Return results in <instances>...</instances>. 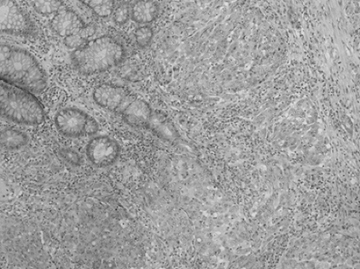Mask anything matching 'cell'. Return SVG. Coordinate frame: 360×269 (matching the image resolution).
I'll list each match as a JSON object with an SVG mask.
<instances>
[{
	"label": "cell",
	"mask_w": 360,
	"mask_h": 269,
	"mask_svg": "<svg viewBox=\"0 0 360 269\" xmlns=\"http://www.w3.org/2000/svg\"><path fill=\"white\" fill-rule=\"evenodd\" d=\"M0 48L1 81L33 94L43 93L47 87V75L36 57L18 46L1 44Z\"/></svg>",
	"instance_id": "1"
},
{
	"label": "cell",
	"mask_w": 360,
	"mask_h": 269,
	"mask_svg": "<svg viewBox=\"0 0 360 269\" xmlns=\"http://www.w3.org/2000/svg\"><path fill=\"white\" fill-rule=\"evenodd\" d=\"M124 46L114 38L102 37L90 41L72 55L75 68L81 74L90 75L103 72L123 62Z\"/></svg>",
	"instance_id": "2"
},
{
	"label": "cell",
	"mask_w": 360,
	"mask_h": 269,
	"mask_svg": "<svg viewBox=\"0 0 360 269\" xmlns=\"http://www.w3.org/2000/svg\"><path fill=\"white\" fill-rule=\"evenodd\" d=\"M1 116L20 125L39 126L45 121V112L37 97L25 89L1 81L0 84Z\"/></svg>",
	"instance_id": "3"
},
{
	"label": "cell",
	"mask_w": 360,
	"mask_h": 269,
	"mask_svg": "<svg viewBox=\"0 0 360 269\" xmlns=\"http://www.w3.org/2000/svg\"><path fill=\"white\" fill-rule=\"evenodd\" d=\"M54 124L60 134L72 138L91 136L99 131V125L96 119L76 107L59 110L55 115Z\"/></svg>",
	"instance_id": "4"
},
{
	"label": "cell",
	"mask_w": 360,
	"mask_h": 269,
	"mask_svg": "<svg viewBox=\"0 0 360 269\" xmlns=\"http://www.w3.org/2000/svg\"><path fill=\"white\" fill-rule=\"evenodd\" d=\"M1 32L17 37L32 36L35 25L28 14L11 0L1 1Z\"/></svg>",
	"instance_id": "5"
},
{
	"label": "cell",
	"mask_w": 360,
	"mask_h": 269,
	"mask_svg": "<svg viewBox=\"0 0 360 269\" xmlns=\"http://www.w3.org/2000/svg\"><path fill=\"white\" fill-rule=\"evenodd\" d=\"M122 148L118 143L107 136H100L90 140L86 148V157L94 166L108 167L116 162Z\"/></svg>",
	"instance_id": "6"
},
{
	"label": "cell",
	"mask_w": 360,
	"mask_h": 269,
	"mask_svg": "<svg viewBox=\"0 0 360 269\" xmlns=\"http://www.w3.org/2000/svg\"><path fill=\"white\" fill-rule=\"evenodd\" d=\"M134 98L127 88L111 84L98 86L94 93V99L98 105L119 112H122Z\"/></svg>",
	"instance_id": "7"
},
{
	"label": "cell",
	"mask_w": 360,
	"mask_h": 269,
	"mask_svg": "<svg viewBox=\"0 0 360 269\" xmlns=\"http://www.w3.org/2000/svg\"><path fill=\"white\" fill-rule=\"evenodd\" d=\"M50 25L56 34L65 39L77 34L86 26L78 14L68 8H62L58 11Z\"/></svg>",
	"instance_id": "8"
},
{
	"label": "cell",
	"mask_w": 360,
	"mask_h": 269,
	"mask_svg": "<svg viewBox=\"0 0 360 269\" xmlns=\"http://www.w3.org/2000/svg\"><path fill=\"white\" fill-rule=\"evenodd\" d=\"M121 113L127 124L136 128H147L153 110L146 101L135 98Z\"/></svg>",
	"instance_id": "9"
},
{
	"label": "cell",
	"mask_w": 360,
	"mask_h": 269,
	"mask_svg": "<svg viewBox=\"0 0 360 269\" xmlns=\"http://www.w3.org/2000/svg\"><path fill=\"white\" fill-rule=\"evenodd\" d=\"M147 129L152 130L157 136L169 141L179 138V133L171 119L162 112H153Z\"/></svg>",
	"instance_id": "10"
},
{
	"label": "cell",
	"mask_w": 360,
	"mask_h": 269,
	"mask_svg": "<svg viewBox=\"0 0 360 269\" xmlns=\"http://www.w3.org/2000/svg\"><path fill=\"white\" fill-rule=\"evenodd\" d=\"M160 8L154 1H138L131 8V18L137 23L146 24L153 22L157 19Z\"/></svg>",
	"instance_id": "11"
},
{
	"label": "cell",
	"mask_w": 360,
	"mask_h": 269,
	"mask_svg": "<svg viewBox=\"0 0 360 269\" xmlns=\"http://www.w3.org/2000/svg\"><path fill=\"white\" fill-rule=\"evenodd\" d=\"M27 143V136L19 130L7 128L1 131V146L6 150H18Z\"/></svg>",
	"instance_id": "12"
},
{
	"label": "cell",
	"mask_w": 360,
	"mask_h": 269,
	"mask_svg": "<svg viewBox=\"0 0 360 269\" xmlns=\"http://www.w3.org/2000/svg\"><path fill=\"white\" fill-rule=\"evenodd\" d=\"M96 32V27L94 24L86 25L79 32L65 39V44L69 48L78 49L86 44L88 39L92 37Z\"/></svg>",
	"instance_id": "13"
},
{
	"label": "cell",
	"mask_w": 360,
	"mask_h": 269,
	"mask_svg": "<svg viewBox=\"0 0 360 269\" xmlns=\"http://www.w3.org/2000/svg\"><path fill=\"white\" fill-rule=\"evenodd\" d=\"M90 9H91L98 16L101 18H107L113 14L115 8L114 1H83Z\"/></svg>",
	"instance_id": "14"
},
{
	"label": "cell",
	"mask_w": 360,
	"mask_h": 269,
	"mask_svg": "<svg viewBox=\"0 0 360 269\" xmlns=\"http://www.w3.org/2000/svg\"><path fill=\"white\" fill-rule=\"evenodd\" d=\"M34 10L41 15H51L56 13L64 6L63 1H34L32 2Z\"/></svg>",
	"instance_id": "15"
},
{
	"label": "cell",
	"mask_w": 360,
	"mask_h": 269,
	"mask_svg": "<svg viewBox=\"0 0 360 269\" xmlns=\"http://www.w3.org/2000/svg\"><path fill=\"white\" fill-rule=\"evenodd\" d=\"M153 37V29L148 25H143L138 27L135 32L136 42L142 48L147 47L151 44Z\"/></svg>",
	"instance_id": "16"
},
{
	"label": "cell",
	"mask_w": 360,
	"mask_h": 269,
	"mask_svg": "<svg viewBox=\"0 0 360 269\" xmlns=\"http://www.w3.org/2000/svg\"><path fill=\"white\" fill-rule=\"evenodd\" d=\"M130 17L131 8L127 2L122 3L115 8L113 19L116 24L123 25L129 21Z\"/></svg>",
	"instance_id": "17"
}]
</instances>
